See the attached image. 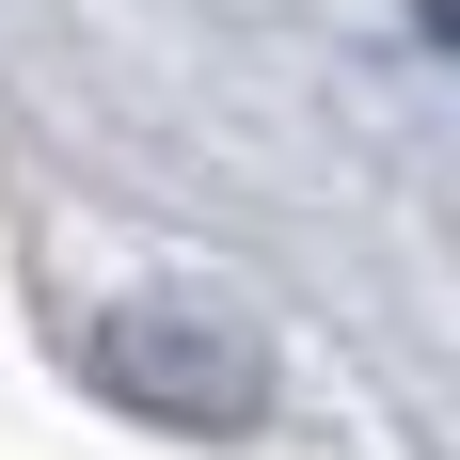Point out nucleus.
I'll use <instances>...</instances> for the list:
<instances>
[{
	"instance_id": "nucleus-1",
	"label": "nucleus",
	"mask_w": 460,
	"mask_h": 460,
	"mask_svg": "<svg viewBox=\"0 0 460 460\" xmlns=\"http://www.w3.org/2000/svg\"><path fill=\"white\" fill-rule=\"evenodd\" d=\"M95 381L175 413V429H254L270 413V349L238 318H207V302H111L95 318Z\"/></svg>"
},
{
	"instance_id": "nucleus-2",
	"label": "nucleus",
	"mask_w": 460,
	"mask_h": 460,
	"mask_svg": "<svg viewBox=\"0 0 460 460\" xmlns=\"http://www.w3.org/2000/svg\"><path fill=\"white\" fill-rule=\"evenodd\" d=\"M445 48H460V0H445Z\"/></svg>"
}]
</instances>
